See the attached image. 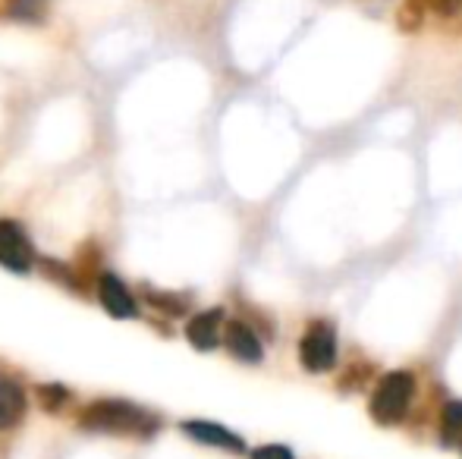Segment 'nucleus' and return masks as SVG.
<instances>
[{
  "label": "nucleus",
  "instance_id": "4",
  "mask_svg": "<svg viewBox=\"0 0 462 459\" xmlns=\"http://www.w3.org/2000/svg\"><path fill=\"white\" fill-rule=\"evenodd\" d=\"M35 262V252H32V243L25 239V233L19 224L13 221H0V264L16 274H25Z\"/></svg>",
  "mask_w": 462,
  "mask_h": 459
},
{
  "label": "nucleus",
  "instance_id": "11",
  "mask_svg": "<svg viewBox=\"0 0 462 459\" xmlns=\"http://www.w3.org/2000/svg\"><path fill=\"white\" fill-rule=\"evenodd\" d=\"M38 397H42V403L48 406L51 412H57L63 403H67V397H69V393L63 390L60 384H48V387H38Z\"/></svg>",
  "mask_w": 462,
  "mask_h": 459
},
{
  "label": "nucleus",
  "instance_id": "9",
  "mask_svg": "<svg viewBox=\"0 0 462 459\" xmlns=\"http://www.w3.org/2000/svg\"><path fill=\"white\" fill-rule=\"evenodd\" d=\"M25 416V393L16 381L0 374V431L13 428Z\"/></svg>",
  "mask_w": 462,
  "mask_h": 459
},
{
  "label": "nucleus",
  "instance_id": "12",
  "mask_svg": "<svg viewBox=\"0 0 462 459\" xmlns=\"http://www.w3.org/2000/svg\"><path fill=\"white\" fill-rule=\"evenodd\" d=\"M148 299H152L154 306L161 308V312H171V315H183V312H186L183 299H177V296H164V293H148Z\"/></svg>",
  "mask_w": 462,
  "mask_h": 459
},
{
  "label": "nucleus",
  "instance_id": "6",
  "mask_svg": "<svg viewBox=\"0 0 462 459\" xmlns=\"http://www.w3.org/2000/svg\"><path fill=\"white\" fill-rule=\"evenodd\" d=\"M226 337V346H230V353L236 355L239 362H249V365H255V362L264 359V349L258 344L255 331H252L249 325H243V321H230L224 331Z\"/></svg>",
  "mask_w": 462,
  "mask_h": 459
},
{
  "label": "nucleus",
  "instance_id": "10",
  "mask_svg": "<svg viewBox=\"0 0 462 459\" xmlns=\"http://www.w3.org/2000/svg\"><path fill=\"white\" fill-rule=\"evenodd\" d=\"M444 437L447 441H462V403H450L444 412Z\"/></svg>",
  "mask_w": 462,
  "mask_h": 459
},
{
  "label": "nucleus",
  "instance_id": "15",
  "mask_svg": "<svg viewBox=\"0 0 462 459\" xmlns=\"http://www.w3.org/2000/svg\"><path fill=\"white\" fill-rule=\"evenodd\" d=\"M459 444H462V441H459Z\"/></svg>",
  "mask_w": 462,
  "mask_h": 459
},
{
  "label": "nucleus",
  "instance_id": "8",
  "mask_svg": "<svg viewBox=\"0 0 462 459\" xmlns=\"http://www.w3.org/2000/svg\"><path fill=\"white\" fill-rule=\"evenodd\" d=\"M220 321H224V315H220V308H211V312H201L195 315L192 321H189L186 327V337L189 344L195 349H214L220 344Z\"/></svg>",
  "mask_w": 462,
  "mask_h": 459
},
{
  "label": "nucleus",
  "instance_id": "5",
  "mask_svg": "<svg viewBox=\"0 0 462 459\" xmlns=\"http://www.w3.org/2000/svg\"><path fill=\"white\" fill-rule=\"evenodd\" d=\"M97 296H101V306L107 308L114 318H135V299L129 296V289L123 287L120 277L114 274H104L101 280H97Z\"/></svg>",
  "mask_w": 462,
  "mask_h": 459
},
{
  "label": "nucleus",
  "instance_id": "2",
  "mask_svg": "<svg viewBox=\"0 0 462 459\" xmlns=\"http://www.w3.org/2000/svg\"><path fill=\"white\" fill-rule=\"evenodd\" d=\"M415 393V381L406 372H393L377 384L374 397H371V416L381 425H396L409 412Z\"/></svg>",
  "mask_w": 462,
  "mask_h": 459
},
{
  "label": "nucleus",
  "instance_id": "1",
  "mask_svg": "<svg viewBox=\"0 0 462 459\" xmlns=\"http://www.w3.org/2000/svg\"><path fill=\"white\" fill-rule=\"evenodd\" d=\"M79 425L86 431H97V435H154L158 431V418L148 416L145 409L133 403H120V399H101L92 403L82 412Z\"/></svg>",
  "mask_w": 462,
  "mask_h": 459
},
{
  "label": "nucleus",
  "instance_id": "7",
  "mask_svg": "<svg viewBox=\"0 0 462 459\" xmlns=\"http://www.w3.org/2000/svg\"><path fill=\"white\" fill-rule=\"evenodd\" d=\"M183 431L192 441L199 444H208V447H224V450H233V454H243L245 444L239 441L233 431H226L224 425H214V422H183Z\"/></svg>",
  "mask_w": 462,
  "mask_h": 459
},
{
  "label": "nucleus",
  "instance_id": "3",
  "mask_svg": "<svg viewBox=\"0 0 462 459\" xmlns=\"http://www.w3.org/2000/svg\"><path fill=\"white\" fill-rule=\"evenodd\" d=\"M299 362L305 372L324 374L337 365V334L328 325H315L299 344Z\"/></svg>",
  "mask_w": 462,
  "mask_h": 459
},
{
  "label": "nucleus",
  "instance_id": "14",
  "mask_svg": "<svg viewBox=\"0 0 462 459\" xmlns=\"http://www.w3.org/2000/svg\"><path fill=\"white\" fill-rule=\"evenodd\" d=\"M434 6H438L444 16H453V13L462 10V0H434Z\"/></svg>",
  "mask_w": 462,
  "mask_h": 459
},
{
  "label": "nucleus",
  "instance_id": "13",
  "mask_svg": "<svg viewBox=\"0 0 462 459\" xmlns=\"http://www.w3.org/2000/svg\"><path fill=\"white\" fill-rule=\"evenodd\" d=\"M252 459H296L290 447H280V444H268V447H258Z\"/></svg>",
  "mask_w": 462,
  "mask_h": 459
}]
</instances>
